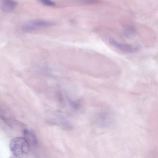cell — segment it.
I'll return each mask as SVG.
<instances>
[{
	"instance_id": "obj_1",
	"label": "cell",
	"mask_w": 158,
	"mask_h": 158,
	"mask_svg": "<svg viewBox=\"0 0 158 158\" xmlns=\"http://www.w3.org/2000/svg\"><path fill=\"white\" fill-rule=\"evenodd\" d=\"M10 148L16 157L26 158L29 154V144L24 138L16 137L12 139Z\"/></svg>"
},
{
	"instance_id": "obj_2",
	"label": "cell",
	"mask_w": 158,
	"mask_h": 158,
	"mask_svg": "<svg viewBox=\"0 0 158 158\" xmlns=\"http://www.w3.org/2000/svg\"><path fill=\"white\" fill-rule=\"evenodd\" d=\"M109 41L113 47L125 52L133 53L137 51L139 49L138 47L131 44L120 43L112 38L109 39Z\"/></svg>"
},
{
	"instance_id": "obj_3",
	"label": "cell",
	"mask_w": 158,
	"mask_h": 158,
	"mask_svg": "<svg viewBox=\"0 0 158 158\" xmlns=\"http://www.w3.org/2000/svg\"><path fill=\"white\" fill-rule=\"evenodd\" d=\"M53 24L52 23L44 20L34 21L24 24L23 27V30L25 32H30L34 30L36 27H48Z\"/></svg>"
},
{
	"instance_id": "obj_4",
	"label": "cell",
	"mask_w": 158,
	"mask_h": 158,
	"mask_svg": "<svg viewBox=\"0 0 158 158\" xmlns=\"http://www.w3.org/2000/svg\"><path fill=\"white\" fill-rule=\"evenodd\" d=\"M17 5V2L14 1L4 0L1 1L0 6L1 10L3 11L10 12L15 9Z\"/></svg>"
},
{
	"instance_id": "obj_5",
	"label": "cell",
	"mask_w": 158,
	"mask_h": 158,
	"mask_svg": "<svg viewBox=\"0 0 158 158\" xmlns=\"http://www.w3.org/2000/svg\"><path fill=\"white\" fill-rule=\"evenodd\" d=\"M96 118L100 124H106L110 122L112 118L109 113L105 111H101L97 114Z\"/></svg>"
},
{
	"instance_id": "obj_6",
	"label": "cell",
	"mask_w": 158,
	"mask_h": 158,
	"mask_svg": "<svg viewBox=\"0 0 158 158\" xmlns=\"http://www.w3.org/2000/svg\"><path fill=\"white\" fill-rule=\"evenodd\" d=\"M24 138L27 141L28 143L33 146H36L37 140L35 135L32 132L27 130L23 131Z\"/></svg>"
},
{
	"instance_id": "obj_7",
	"label": "cell",
	"mask_w": 158,
	"mask_h": 158,
	"mask_svg": "<svg viewBox=\"0 0 158 158\" xmlns=\"http://www.w3.org/2000/svg\"><path fill=\"white\" fill-rule=\"evenodd\" d=\"M135 32V28L133 26H129L126 28L123 31V35L125 36H129L134 34Z\"/></svg>"
},
{
	"instance_id": "obj_8",
	"label": "cell",
	"mask_w": 158,
	"mask_h": 158,
	"mask_svg": "<svg viewBox=\"0 0 158 158\" xmlns=\"http://www.w3.org/2000/svg\"><path fill=\"white\" fill-rule=\"evenodd\" d=\"M41 2L44 5L48 6H53L55 4L54 2L50 0H42Z\"/></svg>"
}]
</instances>
